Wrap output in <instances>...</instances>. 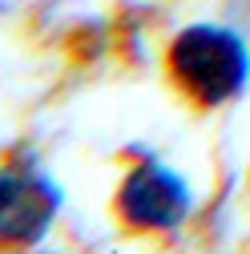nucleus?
Listing matches in <instances>:
<instances>
[{
    "instance_id": "1",
    "label": "nucleus",
    "mask_w": 250,
    "mask_h": 254,
    "mask_svg": "<svg viewBox=\"0 0 250 254\" xmlns=\"http://www.w3.org/2000/svg\"><path fill=\"white\" fill-rule=\"evenodd\" d=\"M170 77L194 105L218 109L250 85V49L226 24H186L170 41Z\"/></svg>"
},
{
    "instance_id": "2",
    "label": "nucleus",
    "mask_w": 250,
    "mask_h": 254,
    "mask_svg": "<svg viewBox=\"0 0 250 254\" xmlns=\"http://www.w3.org/2000/svg\"><path fill=\"white\" fill-rule=\"evenodd\" d=\"M190 186L186 178L162 162H141L137 170L125 174L121 190H117V210L133 230H149V234H166L174 226H182L190 214Z\"/></svg>"
},
{
    "instance_id": "3",
    "label": "nucleus",
    "mask_w": 250,
    "mask_h": 254,
    "mask_svg": "<svg viewBox=\"0 0 250 254\" xmlns=\"http://www.w3.org/2000/svg\"><path fill=\"white\" fill-rule=\"evenodd\" d=\"M61 210V190L33 166H8L0 170V242L8 246H33L41 242Z\"/></svg>"
}]
</instances>
